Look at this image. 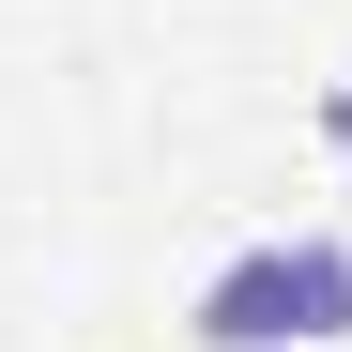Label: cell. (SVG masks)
<instances>
[{"label":"cell","instance_id":"cell-1","mask_svg":"<svg viewBox=\"0 0 352 352\" xmlns=\"http://www.w3.org/2000/svg\"><path fill=\"white\" fill-rule=\"evenodd\" d=\"M199 352H291V337H352V245L307 230V245H230L184 307Z\"/></svg>","mask_w":352,"mask_h":352},{"label":"cell","instance_id":"cell-2","mask_svg":"<svg viewBox=\"0 0 352 352\" xmlns=\"http://www.w3.org/2000/svg\"><path fill=\"white\" fill-rule=\"evenodd\" d=\"M322 138H337V153H352V92H322Z\"/></svg>","mask_w":352,"mask_h":352}]
</instances>
